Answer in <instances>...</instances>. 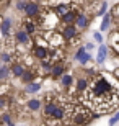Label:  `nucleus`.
Wrapping results in <instances>:
<instances>
[{
    "instance_id": "393cba45",
    "label": "nucleus",
    "mask_w": 119,
    "mask_h": 126,
    "mask_svg": "<svg viewBox=\"0 0 119 126\" xmlns=\"http://www.w3.org/2000/svg\"><path fill=\"white\" fill-rule=\"evenodd\" d=\"M93 38H95V41H96V43H101V41H103V38H101L100 33H95V34H93Z\"/></svg>"
},
{
    "instance_id": "bb28decb",
    "label": "nucleus",
    "mask_w": 119,
    "mask_h": 126,
    "mask_svg": "<svg viewBox=\"0 0 119 126\" xmlns=\"http://www.w3.org/2000/svg\"><path fill=\"white\" fill-rule=\"evenodd\" d=\"M85 47H87V49H93V43H88Z\"/></svg>"
},
{
    "instance_id": "0eeeda50",
    "label": "nucleus",
    "mask_w": 119,
    "mask_h": 126,
    "mask_svg": "<svg viewBox=\"0 0 119 126\" xmlns=\"http://www.w3.org/2000/svg\"><path fill=\"white\" fill-rule=\"evenodd\" d=\"M2 36H3V41L5 39H12L15 38L12 34V20L10 18H3L2 20Z\"/></svg>"
},
{
    "instance_id": "423d86ee",
    "label": "nucleus",
    "mask_w": 119,
    "mask_h": 126,
    "mask_svg": "<svg viewBox=\"0 0 119 126\" xmlns=\"http://www.w3.org/2000/svg\"><path fill=\"white\" fill-rule=\"evenodd\" d=\"M15 41L18 43V44L29 46V43H31V38H29V34H28V33L25 31L23 28H20V30H16V33H15Z\"/></svg>"
},
{
    "instance_id": "f8f14e48",
    "label": "nucleus",
    "mask_w": 119,
    "mask_h": 126,
    "mask_svg": "<svg viewBox=\"0 0 119 126\" xmlns=\"http://www.w3.org/2000/svg\"><path fill=\"white\" fill-rule=\"evenodd\" d=\"M25 72H26V70H25L23 64H20V62H15V64L12 65V74H13L15 77H20V79H21V77L25 75Z\"/></svg>"
},
{
    "instance_id": "5701e85b",
    "label": "nucleus",
    "mask_w": 119,
    "mask_h": 126,
    "mask_svg": "<svg viewBox=\"0 0 119 126\" xmlns=\"http://www.w3.org/2000/svg\"><path fill=\"white\" fill-rule=\"evenodd\" d=\"M26 5H28V2H16V8L20 12H25L26 10Z\"/></svg>"
},
{
    "instance_id": "dca6fc26",
    "label": "nucleus",
    "mask_w": 119,
    "mask_h": 126,
    "mask_svg": "<svg viewBox=\"0 0 119 126\" xmlns=\"http://www.w3.org/2000/svg\"><path fill=\"white\" fill-rule=\"evenodd\" d=\"M34 77H36V74H34L33 70H26V72H25V75L21 77V80H23V82H25L26 85H29V84H33Z\"/></svg>"
},
{
    "instance_id": "9d476101",
    "label": "nucleus",
    "mask_w": 119,
    "mask_h": 126,
    "mask_svg": "<svg viewBox=\"0 0 119 126\" xmlns=\"http://www.w3.org/2000/svg\"><path fill=\"white\" fill-rule=\"evenodd\" d=\"M88 21H90V16H88L85 12H82V13L77 16V21H75V26H77L78 30H85L88 26Z\"/></svg>"
},
{
    "instance_id": "39448f33",
    "label": "nucleus",
    "mask_w": 119,
    "mask_h": 126,
    "mask_svg": "<svg viewBox=\"0 0 119 126\" xmlns=\"http://www.w3.org/2000/svg\"><path fill=\"white\" fill-rule=\"evenodd\" d=\"M25 13H26L28 18H33V16H39V13H41V3H38V2H28Z\"/></svg>"
},
{
    "instance_id": "f257e3e1",
    "label": "nucleus",
    "mask_w": 119,
    "mask_h": 126,
    "mask_svg": "<svg viewBox=\"0 0 119 126\" xmlns=\"http://www.w3.org/2000/svg\"><path fill=\"white\" fill-rule=\"evenodd\" d=\"M82 103L98 113H108L119 105V89L109 79V74L95 75L88 90L83 94Z\"/></svg>"
},
{
    "instance_id": "6ab92c4d",
    "label": "nucleus",
    "mask_w": 119,
    "mask_h": 126,
    "mask_svg": "<svg viewBox=\"0 0 119 126\" xmlns=\"http://www.w3.org/2000/svg\"><path fill=\"white\" fill-rule=\"evenodd\" d=\"M2 125L3 126H15L13 120H12V116H10L8 113H3L2 115Z\"/></svg>"
},
{
    "instance_id": "4be33fe9",
    "label": "nucleus",
    "mask_w": 119,
    "mask_h": 126,
    "mask_svg": "<svg viewBox=\"0 0 119 126\" xmlns=\"http://www.w3.org/2000/svg\"><path fill=\"white\" fill-rule=\"evenodd\" d=\"M78 61H80V64H83V65H85V64H87V62H90V61H92V56H90V54H88V52H87V54H83V56L80 57Z\"/></svg>"
},
{
    "instance_id": "a211bd4d",
    "label": "nucleus",
    "mask_w": 119,
    "mask_h": 126,
    "mask_svg": "<svg viewBox=\"0 0 119 126\" xmlns=\"http://www.w3.org/2000/svg\"><path fill=\"white\" fill-rule=\"evenodd\" d=\"M109 21H111V15L106 13L105 18H103V21H101V25H100V30H101V31H105V30L109 28Z\"/></svg>"
},
{
    "instance_id": "a878e982",
    "label": "nucleus",
    "mask_w": 119,
    "mask_h": 126,
    "mask_svg": "<svg viewBox=\"0 0 119 126\" xmlns=\"http://www.w3.org/2000/svg\"><path fill=\"white\" fill-rule=\"evenodd\" d=\"M114 77H116V79H119V67L114 70Z\"/></svg>"
},
{
    "instance_id": "2eb2a0df",
    "label": "nucleus",
    "mask_w": 119,
    "mask_h": 126,
    "mask_svg": "<svg viewBox=\"0 0 119 126\" xmlns=\"http://www.w3.org/2000/svg\"><path fill=\"white\" fill-rule=\"evenodd\" d=\"M26 107H28V110H31V111H38V110L42 107V102L41 100H29V102L26 103Z\"/></svg>"
},
{
    "instance_id": "9b49d317",
    "label": "nucleus",
    "mask_w": 119,
    "mask_h": 126,
    "mask_svg": "<svg viewBox=\"0 0 119 126\" xmlns=\"http://www.w3.org/2000/svg\"><path fill=\"white\" fill-rule=\"evenodd\" d=\"M21 28L25 30V31L28 33V34H29V36H31V34H34V33L38 31V26H36V23H34V21H33V20H25L23 23H21Z\"/></svg>"
},
{
    "instance_id": "ddd939ff",
    "label": "nucleus",
    "mask_w": 119,
    "mask_h": 126,
    "mask_svg": "<svg viewBox=\"0 0 119 126\" xmlns=\"http://www.w3.org/2000/svg\"><path fill=\"white\" fill-rule=\"evenodd\" d=\"M106 56H108V47L103 44V46H100V49H98V57H96V62L101 65L103 62H105Z\"/></svg>"
},
{
    "instance_id": "aec40b11",
    "label": "nucleus",
    "mask_w": 119,
    "mask_h": 126,
    "mask_svg": "<svg viewBox=\"0 0 119 126\" xmlns=\"http://www.w3.org/2000/svg\"><path fill=\"white\" fill-rule=\"evenodd\" d=\"M72 82H73V79H72V75H69V74H65L62 79H60V84L64 85V87H70L72 85Z\"/></svg>"
},
{
    "instance_id": "b1692460",
    "label": "nucleus",
    "mask_w": 119,
    "mask_h": 126,
    "mask_svg": "<svg viewBox=\"0 0 119 126\" xmlns=\"http://www.w3.org/2000/svg\"><path fill=\"white\" fill-rule=\"evenodd\" d=\"M118 121H119V111H118V115H116V116H113V118L109 120V126H114Z\"/></svg>"
},
{
    "instance_id": "f3484780",
    "label": "nucleus",
    "mask_w": 119,
    "mask_h": 126,
    "mask_svg": "<svg viewBox=\"0 0 119 126\" xmlns=\"http://www.w3.org/2000/svg\"><path fill=\"white\" fill-rule=\"evenodd\" d=\"M39 90H41V84H39V82H33V84L26 85L28 94H36V92H39Z\"/></svg>"
},
{
    "instance_id": "6e6552de",
    "label": "nucleus",
    "mask_w": 119,
    "mask_h": 126,
    "mask_svg": "<svg viewBox=\"0 0 119 126\" xmlns=\"http://www.w3.org/2000/svg\"><path fill=\"white\" fill-rule=\"evenodd\" d=\"M90 84H92V80L88 79V77H85V75H82V77H78V79H77V85H75V89H77L78 94L83 95V94L88 90Z\"/></svg>"
},
{
    "instance_id": "4468645a",
    "label": "nucleus",
    "mask_w": 119,
    "mask_h": 126,
    "mask_svg": "<svg viewBox=\"0 0 119 126\" xmlns=\"http://www.w3.org/2000/svg\"><path fill=\"white\" fill-rule=\"evenodd\" d=\"M64 64H62V62H60V64H57V65H54V69H52V72H51V75H52V77H60V79H62V77H64Z\"/></svg>"
},
{
    "instance_id": "412c9836",
    "label": "nucleus",
    "mask_w": 119,
    "mask_h": 126,
    "mask_svg": "<svg viewBox=\"0 0 119 126\" xmlns=\"http://www.w3.org/2000/svg\"><path fill=\"white\" fill-rule=\"evenodd\" d=\"M7 75H8V65L2 64V69H0V79L5 80V79H7Z\"/></svg>"
},
{
    "instance_id": "cd10ccee",
    "label": "nucleus",
    "mask_w": 119,
    "mask_h": 126,
    "mask_svg": "<svg viewBox=\"0 0 119 126\" xmlns=\"http://www.w3.org/2000/svg\"><path fill=\"white\" fill-rule=\"evenodd\" d=\"M0 126H3V125H0Z\"/></svg>"
},
{
    "instance_id": "1a4fd4ad",
    "label": "nucleus",
    "mask_w": 119,
    "mask_h": 126,
    "mask_svg": "<svg viewBox=\"0 0 119 126\" xmlns=\"http://www.w3.org/2000/svg\"><path fill=\"white\" fill-rule=\"evenodd\" d=\"M49 52L51 49L49 47H41V46H36L34 47V51H33V54H34V57H38L39 61H46L47 57H49Z\"/></svg>"
},
{
    "instance_id": "f03ea898",
    "label": "nucleus",
    "mask_w": 119,
    "mask_h": 126,
    "mask_svg": "<svg viewBox=\"0 0 119 126\" xmlns=\"http://www.w3.org/2000/svg\"><path fill=\"white\" fill-rule=\"evenodd\" d=\"M67 116H69V123L72 126H83L87 125L92 118H96L93 111L88 107H85L83 103H75V105H69L67 110Z\"/></svg>"
},
{
    "instance_id": "7ed1b4c3",
    "label": "nucleus",
    "mask_w": 119,
    "mask_h": 126,
    "mask_svg": "<svg viewBox=\"0 0 119 126\" xmlns=\"http://www.w3.org/2000/svg\"><path fill=\"white\" fill-rule=\"evenodd\" d=\"M41 36L46 39L47 44H49L52 49H60V47L64 46V43H65L64 36H62V33L59 34V33L54 31V30H52V31H47V30H46V31H42Z\"/></svg>"
},
{
    "instance_id": "20e7f679",
    "label": "nucleus",
    "mask_w": 119,
    "mask_h": 126,
    "mask_svg": "<svg viewBox=\"0 0 119 126\" xmlns=\"http://www.w3.org/2000/svg\"><path fill=\"white\" fill-rule=\"evenodd\" d=\"M78 31L80 30L75 26V25H67V26H62V36H64L65 41H70V43H75L78 38Z\"/></svg>"
}]
</instances>
